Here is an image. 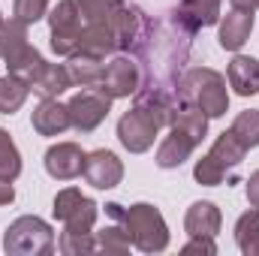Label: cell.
Returning a JSON list of instances; mask_svg holds the SVG:
<instances>
[{"label":"cell","mask_w":259,"mask_h":256,"mask_svg":"<svg viewBox=\"0 0 259 256\" xmlns=\"http://www.w3.org/2000/svg\"><path fill=\"white\" fill-rule=\"evenodd\" d=\"M178 100L199 106L208 118H223L229 112V88L226 78L211 66H193L178 81Z\"/></svg>","instance_id":"cell-1"},{"label":"cell","mask_w":259,"mask_h":256,"mask_svg":"<svg viewBox=\"0 0 259 256\" xmlns=\"http://www.w3.org/2000/svg\"><path fill=\"white\" fill-rule=\"evenodd\" d=\"M121 223L130 232V241H133L136 250H142V253H163L169 247V226H166L160 208H154L151 202H136V205L124 208Z\"/></svg>","instance_id":"cell-2"},{"label":"cell","mask_w":259,"mask_h":256,"mask_svg":"<svg viewBox=\"0 0 259 256\" xmlns=\"http://www.w3.org/2000/svg\"><path fill=\"white\" fill-rule=\"evenodd\" d=\"M3 250L9 256H49L55 250V229L36 214H21L3 232Z\"/></svg>","instance_id":"cell-3"},{"label":"cell","mask_w":259,"mask_h":256,"mask_svg":"<svg viewBox=\"0 0 259 256\" xmlns=\"http://www.w3.org/2000/svg\"><path fill=\"white\" fill-rule=\"evenodd\" d=\"M27 27L18 18H9L0 24V58L6 61V69L12 75H21L24 81H30V75L42 66V55L36 52V46H30L27 39Z\"/></svg>","instance_id":"cell-4"},{"label":"cell","mask_w":259,"mask_h":256,"mask_svg":"<svg viewBox=\"0 0 259 256\" xmlns=\"http://www.w3.org/2000/svg\"><path fill=\"white\" fill-rule=\"evenodd\" d=\"M66 109H69L72 130H78V133H94V130L109 118V112H112V97H109L100 84L81 88V91L66 103Z\"/></svg>","instance_id":"cell-5"},{"label":"cell","mask_w":259,"mask_h":256,"mask_svg":"<svg viewBox=\"0 0 259 256\" xmlns=\"http://www.w3.org/2000/svg\"><path fill=\"white\" fill-rule=\"evenodd\" d=\"M49 30H52V52L58 58H69L78 46V33H81V9L75 0H61L49 15Z\"/></svg>","instance_id":"cell-6"},{"label":"cell","mask_w":259,"mask_h":256,"mask_svg":"<svg viewBox=\"0 0 259 256\" xmlns=\"http://www.w3.org/2000/svg\"><path fill=\"white\" fill-rule=\"evenodd\" d=\"M52 214L64 223V229L91 232L97 223V202L88 199L78 187H64V190H58L55 202H52Z\"/></svg>","instance_id":"cell-7"},{"label":"cell","mask_w":259,"mask_h":256,"mask_svg":"<svg viewBox=\"0 0 259 256\" xmlns=\"http://www.w3.org/2000/svg\"><path fill=\"white\" fill-rule=\"evenodd\" d=\"M84 178L97 190H115L124 181V163L115 151L97 148L84 157Z\"/></svg>","instance_id":"cell-8"},{"label":"cell","mask_w":259,"mask_h":256,"mask_svg":"<svg viewBox=\"0 0 259 256\" xmlns=\"http://www.w3.org/2000/svg\"><path fill=\"white\" fill-rule=\"evenodd\" d=\"M157 133H160V127H157L148 115H142L139 109L124 112L121 121H118V139H121V145L127 148L130 154H145V151H151Z\"/></svg>","instance_id":"cell-9"},{"label":"cell","mask_w":259,"mask_h":256,"mask_svg":"<svg viewBox=\"0 0 259 256\" xmlns=\"http://www.w3.org/2000/svg\"><path fill=\"white\" fill-rule=\"evenodd\" d=\"M100 88H103L112 100L136 97V91L142 88V72H139V64H136L133 58H127V55H118L112 64H106V72H103Z\"/></svg>","instance_id":"cell-10"},{"label":"cell","mask_w":259,"mask_h":256,"mask_svg":"<svg viewBox=\"0 0 259 256\" xmlns=\"http://www.w3.org/2000/svg\"><path fill=\"white\" fill-rule=\"evenodd\" d=\"M84 151L81 145L75 142H58L46 151V172L55 178V181H72L78 175H84Z\"/></svg>","instance_id":"cell-11"},{"label":"cell","mask_w":259,"mask_h":256,"mask_svg":"<svg viewBox=\"0 0 259 256\" xmlns=\"http://www.w3.org/2000/svg\"><path fill=\"white\" fill-rule=\"evenodd\" d=\"M217 24H220V27H217V42H220V49L238 52V49L250 39V33H253V12L232 9V12H226Z\"/></svg>","instance_id":"cell-12"},{"label":"cell","mask_w":259,"mask_h":256,"mask_svg":"<svg viewBox=\"0 0 259 256\" xmlns=\"http://www.w3.org/2000/svg\"><path fill=\"white\" fill-rule=\"evenodd\" d=\"M30 121H33V130L39 136H61V133H66V130L72 127L69 109H66L58 97H42V103L33 109V118Z\"/></svg>","instance_id":"cell-13"},{"label":"cell","mask_w":259,"mask_h":256,"mask_svg":"<svg viewBox=\"0 0 259 256\" xmlns=\"http://www.w3.org/2000/svg\"><path fill=\"white\" fill-rule=\"evenodd\" d=\"M220 3L223 0H181V6L175 12L178 15V24L193 36L196 30L220 21Z\"/></svg>","instance_id":"cell-14"},{"label":"cell","mask_w":259,"mask_h":256,"mask_svg":"<svg viewBox=\"0 0 259 256\" xmlns=\"http://www.w3.org/2000/svg\"><path fill=\"white\" fill-rule=\"evenodd\" d=\"M223 214L214 202H193L184 214V229L190 238H214L220 232Z\"/></svg>","instance_id":"cell-15"},{"label":"cell","mask_w":259,"mask_h":256,"mask_svg":"<svg viewBox=\"0 0 259 256\" xmlns=\"http://www.w3.org/2000/svg\"><path fill=\"white\" fill-rule=\"evenodd\" d=\"M226 84L238 97H253L259 94V61L250 55H235L226 66Z\"/></svg>","instance_id":"cell-16"},{"label":"cell","mask_w":259,"mask_h":256,"mask_svg":"<svg viewBox=\"0 0 259 256\" xmlns=\"http://www.w3.org/2000/svg\"><path fill=\"white\" fill-rule=\"evenodd\" d=\"M133 109H139L142 115H148L157 127H169L172 124V112H175V103L169 100V94L163 91V88H145V91H136V106Z\"/></svg>","instance_id":"cell-17"},{"label":"cell","mask_w":259,"mask_h":256,"mask_svg":"<svg viewBox=\"0 0 259 256\" xmlns=\"http://www.w3.org/2000/svg\"><path fill=\"white\" fill-rule=\"evenodd\" d=\"M75 52H84V55H94V58H109L118 52V36L109 24H84L81 33H78V46Z\"/></svg>","instance_id":"cell-18"},{"label":"cell","mask_w":259,"mask_h":256,"mask_svg":"<svg viewBox=\"0 0 259 256\" xmlns=\"http://www.w3.org/2000/svg\"><path fill=\"white\" fill-rule=\"evenodd\" d=\"M193 151H196V142L190 136L169 127V136H163V142L157 148V166L160 169H178V166H184L190 160Z\"/></svg>","instance_id":"cell-19"},{"label":"cell","mask_w":259,"mask_h":256,"mask_svg":"<svg viewBox=\"0 0 259 256\" xmlns=\"http://www.w3.org/2000/svg\"><path fill=\"white\" fill-rule=\"evenodd\" d=\"M27 84L39 97H61L66 88H72V78L66 72V64H49V61H42V66L30 75Z\"/></svg>","instance_id":"cell-20"},{"label":"cell","mask_w":259,"mask_h":256,"mask_svg":"<svg viewBox=\"0 0 259 256\" xmlns=\"http://www.w3.org/2000/svg\"><path fill=\"white\" fill-rule=\"evenodd\" d=\"M208 121H211V118H208L199 106L181 100V103L175 106V112H172V124H169V127L178 130V133H184V136H190L196 145H199V142L208 136Z\"/></svg>","instance_id":"cell-21"},{"label":"cell","mask_w":259,"mask_h":256,"mask_svg":"<svg viewBox=\"0 0 259 256\" xmlns=\"http://www.w3.org/2000/svg\"><path fill=\"white\" fill-rule=\"evenodd\" d=\"M66 72H69L72 84L94 88V84L103 81L106 64H103V58H94V55H84V52H72L69 61H66Z\"/></svg>","instance_id":"cell-22"},{"label":"cell","mask_w":259,"mask_h":256,"mask_svg":"<svg viewBox=\"0 0 259 256\" xmlns=\"http://www.w3.org/2000/svg\"><path fill=\"white\" fill-rule=\"evenodd\" d=\"M208 154H211V157L226 169V172H229V169H235V166L247 157V148L238 142V136H235L232 130H223V133L214 139V145H211V151H208Z\"/></svg>","instance_id":"cell-23"},{"label":"cell","mask_w":259,"mask_h":256,"mask_svg":"<svg viewBox=\"0 0 259 256\" xmlns=\"http://www.w3.org/2000/svg\"><path fill=\"white\" fill-rule=\"evenodd\" d=\"M27 94H30V84H27L21 75L6 72V75L0 78V115H15V112L24 106Z\"/></svg>","instance_id":"cell-24"},{"label":"cell","mask_w":259,"mask_h":256,"mask_svg":"<svg viewBox=\"0 0 259 256\" xmlns=\"http://www.w3.org/2000/svg\"><path fill=\"white\" fill-rule=\"evenodd\" d=\"M81 9L84 24H115V18L121 15V9L127 6L124 0H75Z\"/></svg>","instance_id":"cell-25"},{"label":"cell","mask_w":259,"mask_h":256,"mask_svg":"<svg viewBox=\"0 0 259 256\" xmlns=\"http://www.w3.org/2000/svg\"><path fill=\"white\" fill-rule=\"evenodd\" d=\"M94 238H97V250L112 253V256H124V253H130V247H133L130 232L124 229V223H121V220H118V223H109V226H106V229H100Z\"/></svg>","instance_id":"cell-26"},{"label":"cell","mask_w":259,"mask_h":256,"mask_svg":"<svg viewBox=\"0 0 259 256\" xmlns=\"http://www.w3.org/2000/svg\"><path fill=\"white\" fill-rule=\"evenodd\" d=\"M235 244L244 256H253V247L259 244V208H250L235 223Z\"/></svg>","instance_id":"cell-27"},{"label":"cell","mask_w":259,"mask_h":256,"mask_svg":"<svg viewBox=\"0 0 259 256\" xmlns=\"http://www.w3.org/2000/svg\"><path fill=\"white\" fill-rule=\"evenodd\" d=\"M232 133L238 136V142L250 151V148H259V109H244L238 112V118L232 121Z\"/></svg>","instance_id":"cell-28"},{"label":"cell","mask_w":259,"mask_h":256,"mask_svg":"<svg viewBox=\"0 0 259 256\" xmlns=\"http://www.w3.org/2000/svg\"><path fill=\"white\" fill-rule=\"evenodd\" d=\"M18 175H21V154H18L9 130L0 127V178L15 181Z\"/></svg>","instance_id":"cell-29"},{"label":"cell","mask_w":259,"mask_h":256,"mask_svg":"<svg viewBox=\"0 0 259 256\" xmlns=\"http://www.w3.org/2000/svg\"><path fill=\"white\" fill-rule=\"evenodd\" d=\"M58 250L64 256H81L97 250V238L94 232H78V229H64L58 238Z\"/></svg>","instance_id":"cell-30"},{"label":"cell","mask_w":259,"mask_h":256,"mask_svg":"<svg viewBox=\"0 0 259 256\" xmlns=\"http://www.w3.org/2000/svg\"><path fill=\"white\" fill-rule=\"evenodd\" d=\"M193 178L202 184V187H217V184H223V181H226V169H223L211 154H205L202 160H196Z\"/></svg>","instance_id":"cell-31"},{"label":"cell","mask_w":259,"mask_h":256,"mask_svg":"<svg viewBox=\"0 0 259 256\" xmlns=\"http://www.w3.org/2000/svg\"><path fill=\"white\" fill-rule=\"evenodd\" d=\"M46 15H49V0H15L12 3V18L24 24H36Z\"/></svg>","instance_id":"cell-32"},{"label":"cell","mask_w":259,"mask_h":256,"mask_svg":"<svg viewBox=\"0 0 259 256\" xmlns=\"http://www.w3.org/2000/svg\"><path fill=\"white\" fill-rule=\"evenodd\" d=\"M181 253H184V256H193V253L214 256V253H217V244H214V238H190V241L181 247Z\"/></svg>","instance_id":"cell-33"},{"label":"cell","mask_w":259,"mask_h":256,"mask_svg":"<svg viewBox=\"0 0 259 256\" xmlns=\"http://www.w3.org/2000/svg\"><path fill=\"white\" fill-rule=\"evenodd\" d=\"M244 193H247V202H250V208H259V169L244 181Z\"/></svg>","instance_id":"cell-34"},{"label":"cell","mask_w":259,"mask_h":256,"mask_svg":"<svg viewBox=\"0 0 259 256\" xmlns=\"http://www.w3.org/2000/svg\"><path fill=\"white\" fill-rule=\"evenodd\" d=\"M15 202V187L9 178H0V205H12Z\"/></svg>","instance_id":"cell-35"},{"label":"cell","mask_w":259,"mask_h":256,"mask_svg":"<svg viewBox=\"0 0 259 256\" xmlns=\"http://www.w3.org/2000/svg\"><path fill=\"white\" fill-rule=\"evenodd\" d=\"M229 3H232V9H244V12L259 9V0H229Z\"/></svg>","instance_id":"cell-36"},{"label":"cell","mask_w":259,"mask_h":256,"mask_svg":"<svg viewBox=\"0 0 259 256\" xmlns=\"http://www.w3.org/2000/svg\"><path fill=\"white\" fill-rule=\"evenodd\" d=\"M253 256H259V244H256V247H253Z\"/></svg>","instance_id":"cell-37"},{"label":"cell","mask_w":259,"mask_h":256,"mask_svg":"<svg viewBox=\"0 0 259 256\" xmlns=\"http://www.w3.org/2000/svg\"><path fill=\"white\" fill-rule=\"evenodd\" d=\"M3 21H6V18H3V12H0V24H3Z\"/></svg>","instance_id":"cell-38"}]
</instances>
